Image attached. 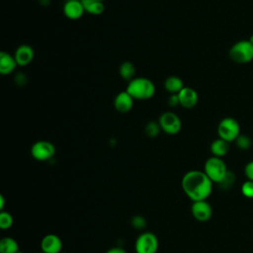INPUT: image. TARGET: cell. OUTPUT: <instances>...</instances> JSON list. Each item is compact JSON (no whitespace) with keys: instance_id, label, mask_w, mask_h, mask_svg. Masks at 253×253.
I'll return each mask as SVG.
<instances>
[{"instance_id":"e0dca14e","label":"cell","mask_w":253,"mask_h":253,"mask_svg":"<svg viewBox=\"0 0 253 253\" xmlns=\"http://www.w3.org/2000/svg\"><path fill=\"white\" fill-rule=\"evenodd\" d=\"M184 87L183 80L176 75H171L164 81V88L170 94H178Z\"/></svg>"},{"instance_id":"9a60e30c","label":"cell","mask_w":253,"mask_h":253,"mask_svg":"<svg viewBox=\"0 0 253 253\" xmlns=\"http://www.w3.org/2000/svg\"><path fill=\"white\" fill-rule=\"evenodd\" d=\"M18 66L14 55L6 51L0 52V73L2 75H8L14 72L16 67Z\"/></svg>"},{"instance_id":"5b68a950","label":"cell","mask_w":253,"mask_h":253,"mask_svg":"<svg viewBox=\"0 0 253 253\" xmlns=\"http://www.w3.org/2000/svg\"><path fill=\"white\" fill-rule=\"evenodd\" d=\"M240 134L239 123L230 117L222 119L217 125V135L219 138L224 139L227 142L235 141Z\"/></svg>"},{"instance_id":"6da1fadb","label":"cell","mask_w":253,"mask_h":253,"mask_svg":"<svg viewBox=\"0 0 253 253\" xmlns=\"http://www.w3.org/2000/svg\"><path fill=\"white\" fill-rule=\"evenodd\" d=\"M212 182L204 171L190 170L184 174L181 186L186 196L193 202L207 200L212 191Z\"/></svg>"},{"instance_id":"cb8c5ba5","label":"cell","mask_w":253,"mask_h":253,"mask_svg":"<svg viewBox=\"0 0 253 253\" xmlns=\"http://www.w3.org/2000/svg\"><path fill=\"white\" fill-rule=\"evenodd\" d=\"M242 195L246 198L252 199L253 198V181L247 180L241 186Z\"/></svg>"},{"instance_id":"5bb4252c","label":"cell","mask_w":253,"mask_h":253,"mask_svg":"<svg viewBox=\"0 0 253 253\" xmlns=\"http://www.w3.org/2000/svg\"><path fill=\"white\" fill-rule=\"evenodd\" d=\"M133 101L134 99L126 92L122 91L117 94V96L114 99V107L116 111L122 114L128 113L132 107H133Z\"/></svg>"},{"instance_id":"8d00e7d4","label":"cell","mask_w":253,"mask_h":253,"mask_svg":"<svg viewBox=\"0 0 253 253\" xmlns=\"http://www.w3.org/2000/svg\"><path fill=\"white\" fill-rule=\"evenodd\" d=\"M65 1H72V0H65Z\"/></svg>"},{"instance_id":"d6986e66","label":"cell","mask_w":253,"mask_h":253,"mask_svg":"<svg viewBox=\"0 0 253 253\" xmlns=\"http://www.w3.org/2000/svg\"><path fill=\"white\" fill-rule=\"evenodd\" d=\"M19 245L16 239L12 237H3L0 240V253H17Z\"/></svg>"},{"instance_id":"d4e9b609","label":"cell","mask_w":253,"mask_h":253,"mask_svg":"<svg viewBox=\"0 0 253 253\" xmlns=\"http://www.w3.org/2000/svg\"><path fill=\"white\" fill-rule=\"evenodd\" d=\"M234 180H235L234 174H233L232 172L228 171L227 174H226V176L224 177V179L219 183V185H220L223 189H228V188H230V187L233 185Z\"/></svg>"},{"instance_id":"ffe728a7","label":"cell","mask_w":253,"mask_h":253,"mask_svg":"<svg viewBox=\"0 0 253 253\" xmlns=\"http://www.w3.org/2000/svg\"><path fill=\"white\" fill-rule=\"evenodd\" d=\"M119 73L123 79L129 82L134 78L135 66L130 61H124L119 67Z\"/></svg>"},{"instance_id":"9c48e42d","label":"cell","mask_w":253,"mask_h":253,"mask_svg":"<svg viewBox=\"0 0 253 253\" xmlns=\"http://www.w3.org/2000/svg\"><path fill=\"white\" fill-rule=\"evenodd\" d=\"M191 212L196 220L200 222L208 221L212 215L211 206L207 202V200L193 202L191 207Z\"/></svg>"},{"instance_id":"f546056e","label":"cell","mask_w":253,"mask_h":253,"mask_svg":"<svg viewBox=\"0 0 253 253\" xmlns=\"http://www.w3.org/2000/svg\"><path fill=\"white\" fill-rule=\"evenodd\" d=\"M105 253H127V252L122 247H113L108 249Z\"/></svg>"},{"instance_id":"44dd1931","label":"cell","mask_w":253,"mask_h":253,"mask_svg":"<svg viewBox=\"0 0 253 253\" xmlns=\"http://www.w3.org/2000/svg\"><path fill=\"white\" fill-rule=\"evenodd\" d=\"M161 130V127H160V125L158 122H155V121H150L148 122L146 125H145V127H144V131H145V134L148 136V137H156L159 132Z\"/></svg>"},{"instance_id":"7a4b0ae2","label":"cell","mask_w":253,"mask_h":253,"mask_svg":"<svg viewBox=\"0 0 253 253\" xmlns=\"http://www.w3.org/2000/svg\"><path fill=\"white\" fill-rule=\"evenodd\" d=\"M126 91L134 100H149L155 94V85L146 77H134L127 83Z\"/></svg>"},{"instance_id":"83f0119b","label":"cell","mask_w":253,"mask_h":253,"mask_svg":"<svg viewBox=\"0 0 253 253\" xmlns=\"http://www.w3.org/2000/svg\"><path fill=\"white\" fill-rule=\"evenodd\" d=\"M168 105L171 107V108H174V107H177V106H180V102H179V97H178V94H170L169 98H168Z\"/></svg>"},{"instance_id":"7c38bea8","label":"cell","mask_w":253,"mask_h":253,"mask_svg":"<svg viewBox=\"0 0 253 253\" xmlns=\"http://www.w3.org/2000/svg\"><path fill=\"white\" fill-rule=\"evenodd\" d=\"M180 106L184 109H193L199 102V95L197 91L191 87H184L179 93Z\"/></svg>"},{"instance_id":"8fae6325","label":"cell","mask_w":253,"mask_h":253,"mask_svg":"<svg viewBox=\"0 0 253 253\" xmlns=\"http://www.w3.org/2000/svg\"><path fill=\"white\" fill-rule=\"evenodd\" d=\"M34 56H35L34 48L31 45L26 43L19 45L14 52V57L19 66L29 65L33 61Z\"/></svg>"},{"instance_id":"f1b7e54d","label":"cell","mask_w":253,"mask_h":253,"mask_svg":"<svg viewBox=\"0 0 253 253\" xmlns=\"http://www.w3.org/2000/svg\"><path fill=\"white\" fill-rule=\"evenodd\" d=\"M14 81L17 85H20V86H23L27 83V77L24 73H18L15 77H14Z\"/></svg>"},{"instance_id":"484cf974","label":"cell","mask_w":253,"mask_h":253,"mask_svg":"<svg viewBox=\"0 0 253 253\" xmlns=\"http://www.w3.org/2000/svg\"><path fill=\"white\" fill-rule=\"evenodd\" d=\"M131 225L132 227L134 228H137V229H141V228H144L145 225H146V221L145 219L140 216V215H135L131 218Z\"/></svg>"},{"instance_id":"52a82bcc","label":"cell","mask_w":253,"mask_h":253,"mask_svg":"<svg viewBox=\"0 0 253 253\" xmlns=\"http://www.w3.org/2000/svg\"><path fill=\"white\" fill-rule=\"evenodd\" d=\"M158 123L161 130L169 135H174L180 132L182 128V121L179 116L171 111H167L161 114Z\"/></svg>"},{"instance_id":"2e32d148","label":"cell","mask_w":253,"mask_h":253,"mask_svg":"<svg viewBox=\"0 0 253 253\" xmlns=\"http://www.w3.org/2000/svg\"><path fill=\"white\" fill-rule=\"evenodd\" d=\"M210 150H211L212 156L221 158L227 154V152L229 150V142L218 137L211 143Z\"/></svg>"},{"instance_id":"4dcf8cb0","label":"cell","mask_w":253,"mask_h":253,"mask_svg":"<svg viewBox=\"0 0 253 253\" xmlns=\"http://www.w3.org/2000/svg\"><path fill=\"white\" fill-rule=\"evenodd\" d=\"M4 207H5V201H4V197L1 195V196H0V211H3Z\"/></svg>"},{"instance_id":"30bf717a","label":"cell","mask_w":253,"mask_h":253,"mask_svg":"<svg viewBox=\"0 0 253 253\" xmlns=\"http://www.w3.org/2000/svg\"><path fill=\"white\" fill-rule=\"evenodd\" d=\"M41 248L44 253H60L62 249V241L58 235L49 233L42 237Z\"/></svg>"},{"instance_id":"ba28073f","label":"cell","mask_w":253,"mask_h":253,"mask_svg":"<svg viewBox=\"0 0 253 253\" xmlns=\"http://www.w3.org/2000/svg\"><path fill=\"white\" fill-rule=\"evenodd\" d=\"M55 154V146L47 140H38L31 147V155L38 161H47Z\"/></svg>"},{"instance_id":"836d02e7","label":"cell","mask_w":253,"mask_h":253,"mask_svg":"<svg viewBox=\"0 0 253 253\" xmlns=\"http://www.w3.org/2000/svg\"><path fill=\"white\" fill-rule=\"evenodd\" d=\"M97 1H101V2H104L105 0H97Z\"/></svg>"},{"instance_id":"3957f363","label":"cell","mask_w":253,"mask_h":253,"mask_svg":"<svg viewBox=\"0 0 253 253\" xmlns=\"http://www.w3.org/2000/svg\"><path fill=\"white\" fill-rule=\"evenodd\" d=\"M229 58L239 64L248 63L253 60V44L249 40H241L234 42L228 51Z\"/></svg>"},{"instance_id":"4316f807","label":"cell","mask_w":253,"mask_h":253,"mask_svg":"<svg viewBox=\"0 0 253 253\" xmlns=\"http://www.w3.org/2000/svg\"><path fill=\"white\" fill-rule=\"evenodd\" d=\"M244 174L248 180L253 181V161H250L245 165Z\"/></svg>"},{"instance_id":"4fadbf2b","label":"cell","mask_w":253,"mask_h":253,"mask_svg":"<svg viewBox=\"0 0 253 253\" xmlns=\"http://www.w3.org/2000/svg\"><path fill=\"white\" fill-rule=\"evenodd\" d=\"M85 13L81 0L65 1L63 5V14L69 20H78Z\"/></svg>"},{"instance_id":"d590c367","label":"cell","mask_w":253,"mask_h":253,"mask_svg":"<svg viewBox=\"0 0 253 253\" xmlns=\"http://www.w3.org/2000/svg\"><path fill=\"white\" fill-rule=\"evenodd\" d=\"M39 253H44V252H42H42H39Z\"/></svg>"},{"instance_id":"1f68e13d","label":"cell","mask_w":253,"mask_h":253,"mask_svg":"<svg viewBox=\"0 0 253 253\" xmlns=\"http://www.w3.org/2000/svg\"><path fill=\"white\" fill-rule=\"evenodd\" d=\"M248 40H249V42L253 44V35H251V36H250V38H249Z\"/></svg>"},{"instance_id":"e575fe53","label":"cell","mask_w":253,"mask_h":253,"mask_svg":"<svg viewBox=\"0 0 253 253\" xmlns=\"http://www.w3.org/2000/svg\"><path fill=\"white\" fill-rule=\"evenodd\" d=\"M60 253H66V252H62V251H61V252H60Z\"/></svg>"},{"instance_id":"277c9868","label":"cell","mask_w":253,"mask_h":253,"mask_svg":"<svg viewBox=\"0 0 253 253\" xmlns=\"http://www.w3.org/2000/svg\"><path fill=\"white\" fill-rule=\"evenodd\" d=\"M204 172L211 180L212 183L219 184L226 176L228 170L222 158L211 156L205 162Z\"/></svg>"},{"instance_id":"8992f818","label":"cell","mask_w":253,"mask_h":253,"mask_svg":"<svg viewBox=\"0 0 253 253\" xmlns=\"http://www.w3.org/2000/svg\"><path fill=\"white\" fill-rule=\"evenodd\" d=\"M159 247L157 236L149 231L140 233L134 243L136 253H156Z\"/></svg>"},{"instance_id":"d6a6232c","label":"cell","mask_w":253,"mask_h":253,"mask_svg":"<svg viewBox=\"0 0 253 253\" xmlns=\"http://www.w3.org/2000/svg\"><path fill=\"white\" fill-rule=\"evenodd\" d=\"M17 253H24V252H22V251H20V250H19Z\"/></svg>"},{"instance_id":"ac0fdd59","label":"cell","mask_w":253,"mask_h":253,"mask_svg":"<svg viewBox=\"0 0 253 253\" xmlns=\"http://www.w3.org/2000/svg\"><path fill=\"white\" fill-rule=\"evenodd\" d=\"M81 2L83 4L85 12L90 15L99 16L105 11L104 2L97 0H81Z\"/></svg>"},{"instance_id":"603a6c76","label":"cell","mask_w":253,"mask_h":253,"mask_svg":"<svg viewBox=\"0 0 253 253\" xmlns=\"http://www.w3.org/2000/svg\"><path fill=\"white\" fill-rule=\"evenodd\" d=\"M13 224V216L10 212L2 211L0 212V228L5 230L12 226Z\"/></svg>"},{"instance_id":"7402d4cb","label":"cell","mask_w":253,"mask_h":253,"mask_svg":"<svg viewBox=\"0 0 253 253\" xmlns=\"http://www.w3.org/2000/svg\"><path fill=\"white\" fill-rule=\"evenodd\" d=\"M234 142H235L237 148H239L240 150H247L252 145L251 138L247 134H243V133H240Z\"/></svg>"}]
</instances>
